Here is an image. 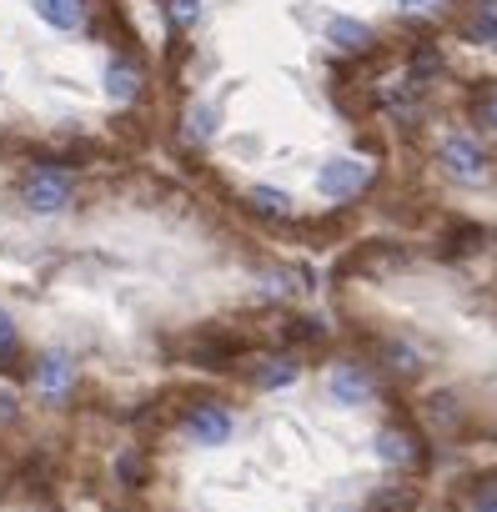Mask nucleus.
Listing matches in <instances>:
<instances>
[{
	"mask_svg": "<svg viewBox=\"0 0 497 512\" xmlns=\"http://www.w3.org/2000/svg\"><path fill=\"white\" fill-rule=\"evenodd\" d=\"M367 181H372V166L357 161V156H332V161L317 171V191H322L327 201H347V196H357Z\"/></svg>",
	"mask_w": 497,
	"mask_h": 512,
	"instance_id": "7ed1b4c3",
	"label": "nucleus"
},
{
	"mask_svg": "<svg viewBox=\"0 0 497 512\" xmlns=\"http://www.w3.org/2000/svg\"><path fill=\"white\" fill-rule=\"evenodd\" d=\"M186 136H191V141H211V136H216V106H191Z\"/></svg>",
	"mask_w": 497,
	"mask_h": 512,
	"instance_id": "f8f14e48",
	"label": "nucleus"
},
{
	"mask_svg": "<svg viewBox=\"0 0 497 512\" xmlns=\"http://www.w3.org/2000/svg\"><path fill=\"white\" fill-rule=\"evenodd\" d=\"M327 392L337 397V407H362V402L372 397V377H367L362 367H332Z\"/></svg>",
	"mask_w": 497,
	"mask_h": 512,
	"instance_id": "423d86ee",
	"label": "nucleus"
},
{
	"mask_svg": "<svg viewBox=\"0 0 497 512\" xmlns=\"http://www.w3.org/2000/svg\"><path fill=\"white\" fill-rule=\"evenodd\" d=\"M171 21L186 31V26H196L201 21V0H171Z\"/></svg>",
	"mask_w": 497,
	"mask_h": 512,
	"instance_id": "dca6fc26",
	"label": "nucleus"
},
{
	"mask_svg": "<svg viewBox=\"0 0 497 512\" xmlns=\"http://www.w3.org/2000/svg\"><path fill=\"white\" fill-rule=\"evenodd\" d=\"M252 206L267 216H292V196L282 186H252Z\"/></svg>",
	"mask_w": 497,
	"mask_h": 512,
	"instance_id": "9b49d317",
	"label": "nucleus"
},
{
	"mask_svg": "<svg viewBox=\"0 0 497 512\" xmlns=\"http://www.w3.org/2000/svg\"><path fill=\"white\" fill-rule=\"evenodd\" d=\"M397 11H402V16H437L442 0H397Z\"/></svg>",
	"mask_w": 497,
	"mask_h": 512,
	"instance_id": "a211bd4d",
	"label": "nucleus"
},
{
	"mask_svg": "<svg viewBox=\"0 0 497 512\" xmlns=\"http://www.w3.org/2000/svg\"><path fill=\"white\" fill-rule=\"evenodd\" d=\"M71 382H76V362H71L66 352H46V357L36 362V392H41V397H66Z\"/></svg>",
	"mask_w": 497,
	"mask_h": 512,
	"instance_id": "39448f33",
	"label": "nucleus"
},
{
	"mask_svg": "<svg viewBox=\"0 0 497 512\" xmlns=\"http://www.w3.org/2000/svg\"><path fill=\"white\" fill-rule=\"evenodd\" d=\"M417 507V487H392V492H377V512H407Z\"/></svg>",
	"mask_w": 497,
	"mask_h": 512,
	"instance_id": "2eb2a0df",
	"label": "nucleus"
},
{
	"mask_svg": "<svg viewBox=\"0 0 497 512\" xmlns=\"http://www.w3.org/2000/svg\"><path fill=\"white\" fill-rule=\"evenodd\" d=\"M372 452H377L382 462H392V467H407V462L417 457V447H412V437H407L402 427H382L377 442H372Z\"/></svg>",
	"mask_w": 497,
	"mask_h": 512,
	"instance_id": "1a4fd4ad",
	"label": "nucleus"
},
{
	"mask_svg": "<svg viewBox=\"0 0 497 512\" xmlns=\"http://www.w3.org/2000/svg\"><path fill=\"white\" fill-rule=\"evenodd\" d=\"M0 422H16V392L0 387Z\"/></svg>",
	"mask_w": 497,
	"mask_h": 512,
	"instance_id": "5701e85b",
	"label": "nucleus"
},
{
	"mask_svg": "<svg viewBox=\"0 0 497 512\" xmlns=\"http://www.w3.org/2000/svg\"><path fill=\"white\" fill-rule=\"evenodd\" d=\"M16 342H21V332H16V322L0 312V357H11L16 352Z\"/></svg>",
	"mask_w": 497,
	"mask_h": 512,
	"instance_id": "6ab92c4d",
	"label": "nucleus"
},
{
	"mask_svg": "<svg viewBox=\"0 0 497 512\" xmlns=\"http://www.w3.org/2000/svg\"><path fill=\"white\" fill-rule=\"evenodd\" d=\"M136 91H141V76H136V66H126V61H111V66H106V96H111V101H136Z\"/></svg>",
	"mask_w": 497,
	"mask_h": 512,
	"instance_id": "9d476101",
	"label": "nucleus"
},
{
	"mask_svg": "<svg viewBox=\"0 0 497 512\" xmlns=\"http://www.w3.org/2000/svg\"><path fill=\"white\" fill-rule=\"evenodd\" d=\"M427 412H432V417H437V422H452V397H447V392H437V397H432V407H427Z\"/></svg>",
	"mask_w": 497,
	"mask_h": 512,
	"instance_id": "4be33fe9",
	"label": "nucleus"
},
{
	"mask_svg": "<svg viewBox=\"0 0 497 512\" xmlns=\"http://www.w3.org/2000/svg\"><path fill=\"white\" fill-rule=\"evenodd\" d=\"M71 196H76V181L66 171H56V166H36L21 181V206L31 216H61L71 206Z\"/></svg>",
	"mask_w": 497,
	"mask_h": 512,
	"instance_id": "f257e3e1",
	"label": "nucleus"
},
{
	"mask_svg": "<svg viewBox=\"0 0 497 512\" xmlns=\"http://www.w3.org/2000/svg\"><path fill=\"white\" fill-rule=\"evenodd\" d=\"M472 36H477V41H497V0H482V6H477Z\"/></svg>",
	"mask_w": 497,
	"mask_h": 512,
	"instance_id": "4468645a",
	"label": "nucleus"
},
{
	"mask_svg": "<svg viewBox=\"0 0 497 512\" xmlns=\"http://www.w3.org/2000/svg\"><path fill=\"white\" fill-rule=\"evenodd\" d=\"M477 121H482V126L497 136V91H487V96L477 101Z\"/></svg>",
	"mask_w": 497,
	"mask_h": 512,
	"instance_id": "f3484780",
	"label": "nucleus"
},
{
	"mask_svg": "<svg viewBox=\"0 0 497 512\" xmlns=\"http://www.w3.org/2000/svg\"><path fill=\"white\" fill-rule=\"evenodd\" d=\"M292 382H297V362H287V357L257 372V387H292Z\"/></svg>",
	"mask_w": 497,
	"mask_h": 512,
	"instance_id": "ddd939ff",
	"label": "nucleus"
},
{
	"mask_svg": "<svg viewBox=\"0 0 497 512\" xmlns=\"http://www.w3.org/2000/svg\"><path fill=\"white\" fill-rule=\"evenodd\" d=\"M467 512H497V487H482V492L467 502Z\"/></svg>",
	"mask_w": 497,
	"mask_h": 512,
	"instance_id": "412c9836",
	"label": "nucleus"
},
{
	"mask_svg": "<svg viewBox=\"0 0 497 512\" xmlns=\"http://www.w3.org/2000/svg\"><path fill=\"white\" fill-rule=\"evenodd\" d=\"M327 41H332L337 51H367V46H372V31H367L362 21H352V16H332V21H327Z\"/></svg>",
	"mask_w": 497,
	"mask_h": 512,
	"instance_id": "6e6552de",
	"label": "nucleus"
},
{
	"mask_svg": "<svg viewBox=\"0 0 497 512\" xmlns=\"http://www.w3.org/2000/svg\"><path fill=\"white\" fill-rule=\"evenodd\" d=\"M231 412L226 407H196L191 417H186V432H191V442L196 447H221V442H231Z\"/></svg>",
	"mask_w": 497,
	"mask_h": 512,
	"instance_id": "20e7f679",
	"label": "nucleus"
},
{
	"mask_svg": "<svg viewBox=\"0 0 497 512\" xmlns=\"http://www.w3.org/2000/svg\"><path fill=\"white\" fill-rule=\"evenodd\" d=\"M31 6H36V16H41L46 26H56V31H76V26L86 21L81 0H31Z\"/></svg>",
	"mask_w": 497,
	"mask_h": 512,
	"instance_id": "0eeeda50",
	"label": "nucleus"
},
{
	"mask_svg": "<svg viewBox=\"0 0 497 512\" xmlns=\"http://www.w3.org/2000/svg\"><path fill=\"white\" fill-rule=\"evenodd\" d=\"M392 367H397V372H417V367H422V357H417L412 347H402V342H397V347H392Z\"/></svg>",
	"mask_w": 497,
	"mask_h": 512,
	"instance_id": "aec40b11",
	"label": "nucleus"
},
{
	"mask_svg": "<svg viewBox=\"0 0 497 512\" xmlns=\"http://www.w3.org/2000/svg\"><path fill=\"white\" fill-rule=\"evenodd\" d=\"M437 161H442V171H447L452 181H462V186H482V181L492 176V161H487V151H482L472 136H462V131L442 141Z\"/></svg>",
	"mask_w": 497,
	"mask_h": 512,
	"instance_id": "f03ea898",
	"label": "nucleus"
}]
</instances>
